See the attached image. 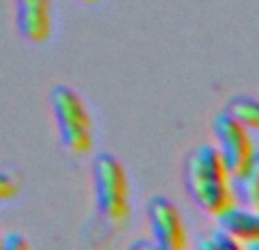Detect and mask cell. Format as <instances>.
Segmentation results:
<instances>
[{
  "label": "cell",
  "instance_id": "1",
  "mask_svg": "<svg viewBox=\"0 0 259 250\" xmlns=\"http://www.w3.org/2000/svg\"><path fill=\"white\" fill-rule=\"evenodd\" d=\"M184 187L202 212L219 216L237 205L232 193V175L221 157L219 148L205 143L198 146L184 164Z\"/></svg>",
  "mask_w": 259,
  "mask_h": 250
},
{
  "label": "cell",
  "instance_id": "2",
  "mask_svg": "<svg viewBox=\"0 0 259 250\" xmlns=\"http://www.w3.org/2000/svg\"><path fill=\"white\" fill-rule=\"evenodd\" d=\"M96 210L103 223L112 230L125 228L130 221V182L123 164L109 152L94 159Z\"/></svg>",
  "mask_w": 259,
  "mask_h": 250
},
{
  "label": "cell",
  "instance_id": "3",
  "mask_svg": "<svg viewBox=\"0 0 259 250\" xmlns=\"http://www.w3.org/2000/svg\"><path fill=\"white\" fill-rule=\"evenodd\" d=\"M62 146L71 155H89L94 148V123L84 100L66 85H57L50 94Z\"/></svg>",
  "mask_w": 259,
  "mask_h": 250
},
{
  "label": "cell",
  "instance_id": "4",
  "mask_svg": "<svg viewBox=\"0 0 259 250\" xmlns=\"http://www.w3.org/2000/svg\"><path fill=\"white\" fill-rule=\"evenodd\" d=\"M214 134H216V148H219L230 175H237L239 171H243L250 164V159L257 152L250 137V130L243 128L228 112H221L214 118Z\"/></svg>",
  "mask_w": 259,
  "mask_h": 250
},
{
  "label": "cell",
  "instance_id": "5",
  "mask_svg": "<svg viewBox=\"0 0 259 250\" xmlns=\"http://www.w3.org/2000/svg\"><path fill=\"white\" fill-rule=\"evenodd\" d=\"M148 223L155 239V246L161 250H184L187 248V230L178 207L164 196H155L148 202Z\"/></svg>",
  "mask_w": 259,
  "mask_h": 250
},
{
  "label": "cell",
  "instance_id": "6",
  "mask_svg": "<svg viewBox=\"0 0 259 250\" xmlns=\"http://www.w3.org/2000/svg\"><path fill=\"white\" fill-rule=\"evenodd\" d=\"M18 32L32 44H44L53 32V5L50 0H16Z\"/></svg>",
  "mask_w": 259,
  "mask_h": 250
},
{
  "label": "cell",
  "instance_id": "7",
  "mask_svg": "<svg viewBox=\"0 0 259 250\" xmlns=\"http://www.w3.org/2000/svg\"><path fill=\"white\" fill-rule=\"evenodd\" d=\"M219 228L232 234L241 246L259 248V210H248L241 205H232L219 216Z\"/></svg>",
  "mask_w": 259,
  "mask_h": 250
},
{
  "label": "cell",
  "instance_id": "8",
  "mask_svg": "<svg viewBox=\"0 0 259 250\" xmlns=\"http://www.w3.org/2000/svg\"><path fill=\"white\" fill-rule=\"evenodd\" d=\"M232 193L237 205L259 210V152H255L246 169L232 175Z\"/></svg>",
  "mask_w": 259,
  "mask_h": 250
},
{
  "label": "cell",
  "instance_id": "9",
  "mask_svg": "<svg viewBox=\"0 0 259 250\" xmlns=\"http://www.w3.org/2000/svg\"><path fill=\"white\" fill-rule=\"evenodd\" d=\"M225 112L232 118H237L243 128L257 130L259 132V100L250 98V96H234L228 100Z\"/></svg>",
  "mask_w": 259,
  "mask_h": 250
},
{
  "label": "cell",
  "instance_id": "10",
  "mask_svg": "<svg viewBox=\"0 0 259 250\" xmlns=\"http://www.w3.org/2000/svg\"><path fill=\"white\" fill-rule=\"evenodd\" d=\"M198 248H202V250H234V248H241V243H239L232 234H228L225 230L219 228L211 234L202 237L200 241H198Z\"/></svg>",
  "mask_w": 259,
  "mask_h": 250
},
{
  "label": "cell",
  "instance_id": "11",
  "mask_svg": "<svg viewBox=\"0 0 259 250\" xmlns=\"http://www.w3.org/2000/svg\"><path fill=\"white\" fill-rule=\"evenodd\" d=\"M18 193V182L9 173L0 171V200H12Z\"/></svg>",
  "mask_w": 259,
  "mask_h": 250
},
{
  "label": "cell",
  "instance_id": "12",
  "mask_svg": "<svg viewBox=\"0 0 259 250\" xmlns=\"http://www.w3.org/2000/svg\"><path fill=\"white\" fill-rule=\"evenodd\" d=\"M0 248H5V250H27L30 243H27V239L21 237V234L9 232L5 239H0Z\"/></svg>",
  "mask_w": 259,
  "mask_h": 250
},
{
  "label": "cell",
  "instance_id": "13",
  "mask_svg": "<svg viewBox=\"0 0 259 250\" xmlns=\"http://www.w3.org/2000/svg\"><path fill=\"white\" fill-rule=\"evenodd\" d=\"M80 3H82V5H94L96 0H80Z\"/></svg>",
  "mask_w": 259,
  "mask_h": 250
}]
</instances>
